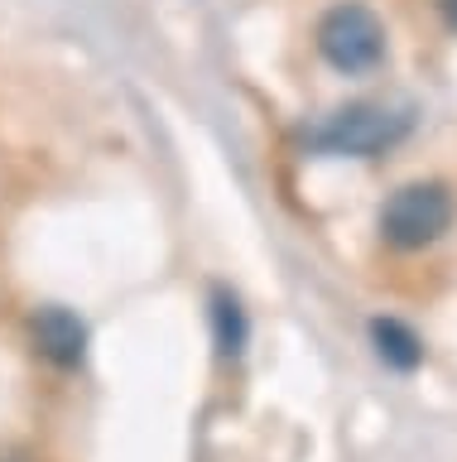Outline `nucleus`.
<instances>
[{
  "label": "nucleus",
  "instance_id": "obj_1",
  "mask_svg": "<svg viewBox=\"0 0 457 462\" xmlns=\"http://www.w3.org/2000/svg\"><path fill=\"white\" fill-rule=\"evenodd\" d=\"M313 39H318L323 63L347 72V78L380 68V58H385V24L370 5H361V0H342V5H333L318 20V34Z\"/></svg>",
  "mask_w": 457,
  "mask_h": 462
},
{
  "label": "nucleus",
  "instance_id": "obj_2",
  "mask_svg": "<svg viewBox=\"0 0 457 462\" xmlns=\"http://www.w3.org/2000/svg\"><path fill=\"white\" fill-rule=\"evenodd\" d=\"M405 130H409V116H399L390 106H370V101H356V106L333 111L318 130H313V150L370 159V154L390 150L395 140H405Z\"/></svg>",
  "mask_w": 457,
  "mask_h": 462
},
{
  "label": "nucleus",
  "instance_id": "obj_3",
  "mask_svg": "<svg viewBox=\"0 0 457 462\" xmlns=\"http://www.w3.org/2000/svg\"><path fill=\"white\" fill-rule=\"evenodd\" d=\"M452 226V193L443 183H409L385 202L380 236L399 251H419Z\"/></svg>",
  "mask_w": 457,
  "mask_h": 462
},
{
  "label": "nucleus",
  "instance_id": "obj_4",
  "mask_svg": "<svg viewBox=\"0 0 457 462\" xmlns=\"http://www.w3.org/2000/svg\"><path fill=\"white\" fill-rule=\"evenodd\" d=\"M34 346H39V356L53 361V366H78L82 352H87V328H82L78 313L49 303V309L34 313Z\"/></svg>",
  "mask_w": 457,
  "mask_h": 462
},
{
  "label": "nucleus",
  "instance_id": "obj_5",
  "mask_svg": "<svg viewBox=\"0 0 457 462\" xmlns=\"http://www.w3.org/2000/svg\"><path fill=\"white\" fill-rule=\"evenodd\" d=\"M370 342H376L385 366H395V371H414L424 361V342L414 337L399 318H376V323H370Z\"/></svg>",
  "mask_w": 457,
  "mask_h": 462
},
{
  "label": "nucleus",
  "instance_id": "obj_6",
  "mask_svg": "<svg viewBox=\"0 0 457 462\" xmlns=\"http://www.w3.org/2000/svg\"><path fill=\"white\" fill-rule=\"evenodd\" d=\"M212 323H217V352L241 356V346H246V313H241V303L226 289L212 294Z\"/></svg>",
  "mask_w": 457,
  "mask_h": 462
},
{
  "label": "nucleus",
  "instance_id": "obj_7",
  "mask_svg": "<svg viewBox=\"0 0 457 462\" xmlns=\"http://www.w3.org/2000/svg\"><path fill=\"white\" fill-rule=\"evenodd\" d=\"M438 10H443V20L457 29V0H438Z\"/></svg>",
  "mask_w": 457,
  "mask_h": 462
}]
</instances>
